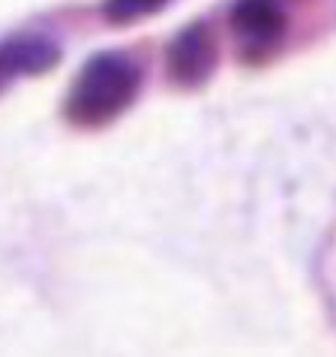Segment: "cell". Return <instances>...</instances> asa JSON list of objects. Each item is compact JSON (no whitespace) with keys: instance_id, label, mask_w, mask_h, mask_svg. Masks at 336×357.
Returning a JSON list of instances; mask_svg holds the SVG:
<instances>
[{"instance_id":"cell-4","label":"cell","mask_w":336,"mask_h":357,"mask_svg":"<svg viewBox=\"0 0 336 357\" xmlns=\"http://www.w3.org/2000/svg\"><path fill=\"white\" fill-rule=\"evenodd\" d=\"M231 24L237 39L250 52H268L285 31V18L273 0H237Z\"/></svg>"},{"instance_id":"cell-2","label":"cell","mask_w":336,"mask_h":357,"mask_svg":"<svg viewBox=\"0 0 336 357\" xmlns=\"http://www.w3.org/2000/svg\"><path fill=\"white\" fill-rule=\"evenodd\" d=\"M216 63V43L213 33L204 24H190L177 33V39L168 48V73L177 84L195 87L213 73Z\"/></svg>"},{"instance_id":"cell-5","label":"cell","mask_w":336,"mask_h":357,"mask_svg":"<svg viewBox=\"0 0 336 357\" xmlns=\"http://www.w3.org/2000/svg\"><path fill=\"white\" fill-rule=\"evenodd\" d=\"M168 0H105V18L112 24H132L160 13Z\"/></svg>"},{"instance_id":"cell-1","label":"cell","mask_w":336,"mask_h":357,"mask_svg":"<svg viewBox=\"0 0 336 357\" xmlns=\"http://www.w3.org/2000/svg\"><path fill=\"white\" fill-rule=\"evenodd\" d=\"M142 87V73L126 54H93L75 75L66 99V117L78 126H102L132 105Z\"/></svg>"},{"instance_id":"cell-3","label":"cell","mask_w":336,"mask_h":357,"mask_svg":"<svg viewBox=\"0 0 336 357\" xmlns=\"http://www.w3.org/2000/svg\"><path fill=\"white\" fill-rule=\"evenodd\" d=\"M61 48H57L48 36H13L0 45V87H6L13 78H24V75H39L48 73Z\"/></svg>"}]
</instances>
